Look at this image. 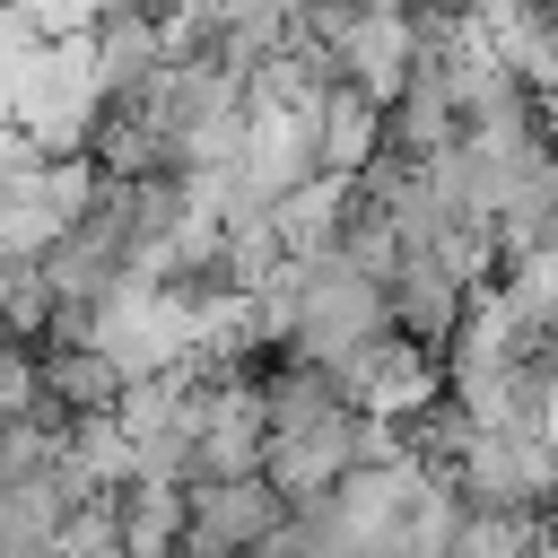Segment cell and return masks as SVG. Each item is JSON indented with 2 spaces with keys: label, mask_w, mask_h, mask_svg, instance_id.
Here are the masks:
<instances>
[{
  "label": "cell",
  "mask_w": 558,
  "mask_h": 558,
  "mask_svg": "<svg viewBox=\"0 0 558 558\" xmlns=\"http://www.w3.org/2000/svg\"><path fill=\"white\" fill-rule=\"evenodd\" d=\"M17 26L26 35H96V0H17Z\"/></svg>",
  "instance_id": "3"
},
{
  "label": "cell",
  "mask_w": 558,
  "mask_h": 558,
  "mask_svg": "<svg viewBox=\"0 0 558 558\" xmlns=\"http://www.w3.org/2000/svg\"><path fill=\"white\" fill-rule=\"evenodd\" d=\"M270 488H253V480H209V497H201V532L209 541H253V532H270Z\"/></svg>",
  "instance_id": "1"
},
{
  "label": "cell",
  "mask_w": 558,
  "mask_h": 558,
  "mask_svg": "<svg viewBox=\"0 0 558 558\" xmlns=\"http://www.w3.org/2000/svg\"><path fill=\"white\" fill-rule=\"evenodd\" d=\"M375 148V96H323V174L366 166Z\"/></svg>",
  "instance_id": "2"
}]
</instances>
